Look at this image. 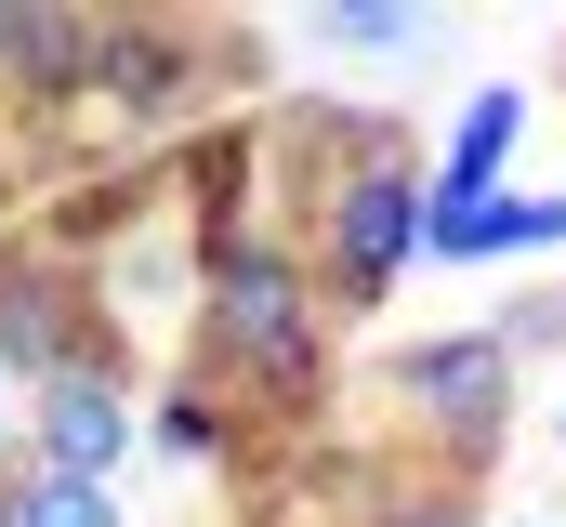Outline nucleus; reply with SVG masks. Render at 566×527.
<instances>
[{
  "label": "nucleus",
  "mask_w": 566,
  "mask_h": 527,
  "mask_svg": "<svg viewBox=\"0 0 566 527\" xmlns=\"http://www.w3.org/2000/svg\"><path fill=\"white\" fill-rule=\"evenodd\" d=\"M0 66L53 93V80H80V66H93V40H80V27H53V13H13V40H0Z\"/></svg>",
  "instance_id": "obj_8"
},
{
  "label": "nucleus",
  "mask_w": 566,
  "mask_h": 527,
  "mask_svg": "<svg viewBox=\"0 0 566 527\" xmlns=\"http://www.w3.org/2000/svg\"><path fill=\"white\" fill-rule=\"evenodd\" d=\"M422 527H461V515H422Z\"/></svg>",
  "instance_id": "obj_11"
},
{
  "label": "nucleus",
  "mask_w": 566,
  "mask_h": 527,
  "mask_svg": "<svg viewBox=\"0 0 566 527\" xmlns=\"http://www.w3.org/2000/svg\"><path fill=\"white\" fill-rule=\"evenodd\" d=\"M13 527H119V515H106V488H93V475H40V488L13 502Z\"/></svg>",
  "instance_id": "obj_9"
},
{
  "label": "nucleus",
  "mask_w": 566,
  "mask_h": 527,
  "mask_svg": "<svg viewBox=\"0 0 566 527\" xmlns=\"http://www.w3.org/2000/svg\"><path fill=\"white\" fill-rule=\"evenodd\" d=\"M40 448H53V475H93V488H106V462L133 448V422H119V395L93 383V370H66L53 409H40Z\"/></svg>",
  "instance_id": "obj_5"
},
{
  "label": "nucleus",
  "mask_w": 566,
  "mask_h": 527,
  "mask_svg": "<svg viewBox=\"0 0 566 527\" xmlns=\"http://www.w3.org/2000/svg\"><path fill=\"white\" fill-rule=\"evenodd\" d=\"M0 40H13V13H0Z\"/></svg>",
  "instance_id": "obj_12"
},
{
  "label": "nucleus",
  "mask_w": 566,
  "mask_h": 527,
  "mask_svg": "<svg viewBox=\"0 0 566 527\" xmlns=\"http://www.w3.org/2000/svg\"><path fill=\"white\" fill-rule=\"evenodd\" d=\"M0 356L66 383V330H53V290H40V277H0Z\"/></svg>",
  "instance_id": "obj_7"
},
{
  "label": "nucleus",
  "mask_w": 566,
  "mask_h": 527,
  "mask_svg": "<svg viewBox=\"0 0 566 527\" xmlns=\"http://www.w3.org/2000/svg\"><path fill=\"white\" fill-rule=\"evenodd\" d=\"M316 40H356V53H409V40H422V13H396V0H343V13H316Z\"/></svg>",
  "instance_id": "obj_10"
},
{
  "label": "nucleus",
  "mask_w": 566,
  "mask_h": 527,
  "mask_svg": "<svg viewBox=\"0 0 566 527\" xmlns=\"http://www.w3.org/2000/svg\"><path fill=\"white\" fill-rule=\"evenodd\" d=\"M514 120H527L514 93H474V106H461V145H448V185H434L422 211H474V198H488V172H501V145H514Z\"/></svg>",
  "instance_id": "obj_6"
},
{
  "label": "nucleus",
  "mask_w": 566,
  "mask_h": 527,
  "mask_svg": "<svg viewBox=\"0 0 566 527\" xmlns=\"http://www.w3.org/2000/svg\"><path fill=\"white\" fill-rule=\"evenodd\" d=\"M409 395H422L461 448H488L501 435V343H422L409 356Z\"/></svg>",
  "instance_id": "obj_2"
},
{
  "label": "nucleus",
  "mask_w": 566,
  "mask_h": 527,
  "mask_svg": "<svg viewBox=\"0 0 566 527\" xmlns=\"http://www.w3.org/2000/svg\"><path fill=\"white\" fill-rule=\"evenodd\" d=\"M329 238H343V277H356V290H382V277L409 264V238H422V185H409V172H369Z\"/></svg>",
  "instance_id": "obj_3"
},
{
  "label": "nucleus",
  "mask_w": 566,
  "mask_h": 527,
  "mask_svg": "<svg viewBox=\"0 0 566 527\" xmlns=\"http://www.w3.org/2000/svg\"><path fill=\"white\" fill-rule=\"evenodd\" d=\"M554 238H566V198H474V211H422V251H434V264L554 251Z\"/></svg>",
  "instance_id": "obj_4"
},
{
  "label": "nucleus",
  "mask_w": 566,
  "mask_h": 527,
  "mask_svg": "<svg viewBox=\"0 0 566 527\" xmlns=\"http://www.w3.org/2000/svg\"><path fill=\"white\" fill-rule=\"evenodd\" d=\"M211 330H224L251 370L303 383V277H290L277 251H224L211 264Z\"/></svg>",
  "instance_id": "obj_1"
}]
</instances>
